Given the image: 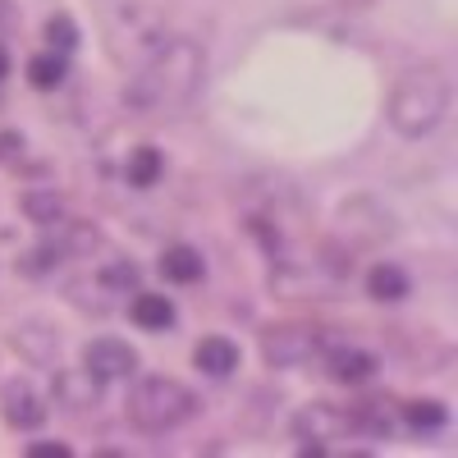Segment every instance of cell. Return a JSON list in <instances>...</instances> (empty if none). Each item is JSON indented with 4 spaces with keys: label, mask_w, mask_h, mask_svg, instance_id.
<instances>
[{
    "label": "cell",
    "mask_w": 458,
    "mask_h": 458,
    "mask_svg": "<svg viewBox=\"0 0 458 458\" xmlns=\"http://www.w3.org/2000/svg\"><path fill=\"white\" fill-rule=\"evenodd\" d=\"M344 427L367 440H386L394 431V412L386 408V399H362V403H353V412H344Z\"/></svg>",
    "instance_id": "cell-8"
},
{
    "label": "cell",
    "mask_w": 458,
    "mask_h": 458,
    "mask_svg": "<svg viewBox=\"0 0 458 458\" xmlns=\"http://www.w3.org/2000/svg\"><path fill=\"white\" fill-rule=\"evenodd\" d=\"M28 458H69V445H28Z\"/></svg>",
    "instance_id": "cell-22"
},
{
    "label": "cell",
    "mask_w": 458,
    "mask_h": 458,
    "mask_svg": "<svg viewBox=\"0 0 458 458\" xmlns=\"http://www.w3.org/2000/svg\"><path fill=\"white\" fill-rule=\"evenodd\" d=\"M161 170H165V161H161V151H157V147H133V151H129L124 174H129L133 188H151V183L161 179Z\"/></svg>",
    "instance_id": "cell-16"
},
{
    "label": "cell",
    "mask_w": 458,
    "mask_h": 458,
    "mask_svg": "<svg viewBox=\"0 0 458 458\" xmlns=\"http://www.w3.org/2000/svg\"><path fill=\"white\" fill-rule=\"evenodd\" d=\"M339 431H349V427H344V412L326 408V403H312V408H302L293 417V436L302 440V449H312V454H321L326 440H335Z\"/></svg>",
    "instance_id": "cell-6"
},
{
    "label": "cell",
    "mask_w": 458,
    "mask_h": 458,
    "mask_svg": "<svg viewBox=\"0 0 458 458\" xmlns=\"http://www.w3.org/2000/svg\"><path fill=\"white\" fill-rule=\"evenodd\" d=\"M5 422L19 427V431H32L47 422V403L37 399L32 386H23V380H10L5 386Z\"/></svg>",
    "instance_id": "cell-7"
},
{
    "label": "cell",
    "mask_w": 458,
    "mask_h": 458,
    "mask_svg": "<svg viewBox=\"0 0 458 458\" xmlns=\"http://www.w3.org/2000/svg\"><path fill=\"white\" fill-rule=\"evenodd\" d=\"M138 266L133 261H114V266H106V271H101V284L106 289H138Z\"/></svg>",
    "instance_id": "cell-20"
},
{
    "label": "cell",
    "mask_w": 458,
    "mask_h": 458,
    "mask_svg": "<svg viewBox=\"0 0 458 458\" xmlns=\"http://www.w3.org/2000/svg\"><path fill=\"white\" fill-rule=\"evenodd\" d=\"M161 276L174 280V284H198V280H202V252H198V248H188V243L165 248V257H161Z\"/></svg>",
    "instance_id": "cell-12"
},
{
    "label": "cell",
    "mask_w": 458,
    "mask_h": 458,
    "mask_svg": "<svg viewBox=\"0 0 458 458\" xmlns=\"http://www.w3.org/2000/svg\"><path fill=\"white\" fill-rule=\"evenodd\" d=\"M124 412H129V422L138 431L161 436V431H174L179 422H188V417L198 412V399L174 376H147V380H138V386H133Z\"/></svg>",
    "instance_id": "cell-3"
},
{
    "label": "cell",
    "mask_w": 458,
    "mask_h": 458,
    "mask_svg": "<svg viewBox=\"0 0 458 458\" xmlns=\"http://www.w3.org/2000/svg\"><path fill=\"white\" fill-rule=\"evenodd\" d=\"M55 394H60V403H69V408H97V399H101V390H97V376L83 367V371H64V376H55Z\"/></svg>",
    "instance_id": "cell-13"
},
{
    "label": "cell",
    "mask_w": 458,
    "mask_h": 458,
    "mask_svg": "<svg viewBox=\"0 0 458 458\" xmlns=\"http://www.w3.org/2000/svg\"><path fill=\"white\" fill-rule=\"evenodd\" d=\"M403 422L412 427V431H445V422H449V412H445V403H436V399H417V403H408L403 408Z\"/></svg>",
    "instance_id": "cell-17"
},
{
    "label": "cell",
    "mask_w": 458,
    "mask_h": 458,
    "mask_svg": "<svg viewBox=\"0 0 458 458\" xmlns=\"http://www.w3.org/2000/svg\"><path fill=\"white\" fill-rule=\"evenodd\" d=\"M23 216L32 225H60L64 220V198L55 193V188H32V193H23Z\"/></svg>",
    "instance_id": "cell-14"
},
{
    "label": "cell",
    "mask_w": 458,
    "mask_h": 458,
    "mask_svg": "<svg viewBox=\"0 0 458 458\" xmlns=\"http://www.w3.org/2000/svg\"><path fill=\"white\" fill-rule=\"evenodd\" d=\"M129 317L138 321V330L161 335V330L174 326V302H170L165 293H138V298H133V308H129Z\"/></svg>",
    "instance_id": "cell-10"
},
{
    "label": "cell",
    "mask_w": 458,
    "mask_h": 458,
    "mask_svg": "<svg viewBox=\"0 0 458 458\" xmlns=\"http://www.w3.org/2000/svg\"><path fill=\"white\" fill-rule=\"evenodd\" d=\"M10 19V5H5V0H0V23H5Z\"/></svg>",
    "instance_id": "cell-24"
},
{
    "label": "cell",
    "mask_w": 458,
    "mask_h": 458,
    "mask_svg": "<svg viewBox=\"0 0 458 458\" xmlns=\"http://www.w3.org/2000/svg\"><path fill=\"white\" fill-rule=\"evenodd\" d=\"M449 110V83L440 69H408L390 92V124L403 138H427Z\"/></svg>",
    "instance_id": "cell-2"
},
{
    "label": "cell",
    "mask_w": 458,
    "mask_h": 458,
    "mask_svg": "<svg viewBox=\"0 0 458 458\" xmlns=\"http://www.w3.org/2000/svg\"><path fill=\"white\" fill-rule=\"evenodd\" d=\"M47 37H51V47H60V51H73V47H79V28H73L69 14H55V19L47 23Z\"/></svg>",
    "instance_id": "cell-21"
},
{
    "label": "cell",
    "mask_w": 458,
    "mask_h": 458,
    "mask_svg": "<svg viewBox=\"0 0 458 458\" xmlns=\"http://www.w3.org/2000/svg\"><path fill=\"white\" fill-rule=\"evenodd\" d=\"M367 293L380 298V302H399L408 293V276L399 271V266L380 261V266H371V276H367Z\"/></svg>",
    "instance_id": "cell-15"
},
{
    "label": "cell",
    "mask_w": 458,
    "mask_h": 458,
    "mask_svg": "<svg viewBox=\"0 0 458 458\" xmlns=\"http://www.w3.org/2000/svg\"><path fill=\"white\" fill-rule=\"evenodd\" d=\"M60 257H64V248H60V243H42V248H32L19 266H23L28 276H42V271H51V266H55Z\"/></svg>",
    "instance_id": "cell-19"
},
{
    "label": "cell",
    "mask_w": 458,
    "mask_h": 458,
    "mask_svg": "<svg viewBox=\"0 0 458 458\" xmlns=\"http://www.w3.org/2000/svg\"><path fill=\"white\" fill-rule=\"evenodd\" d=\"M64 73H69V69H64V55H55V51L28 60V83H32V88H42V92L60 88V83H64Z\"/></svg>",
    "instance_id": "cell-18"
},
{
    "label": "cell",
    "mask_w": 458,
    "mask_h": 458,
    "mask_svg": "<svg viewBox=\"0 0 458 458\" xmlns=\"http://www.w3.org/2000/svg\"><path fill=\"white\" fill-rule=\"evenodd\" d=\"M198 83H202V51L179 37V42L161 47L133 73L124 101L133 110H142V114H157V110H174L183 101H193Z\"/></svg>",
    "instance_id": "cell-1"
},
{
    "label": "cell",
    "mask_w": 458,
    "mask_h": 458,
    "mask_svg": "<svg viewBox=\"0 0 458 458\" xmlns=\"http://www.w3.org/2000/svg\"><path fill=\"white\" fill-rule=\"evenodd\" d=\"M193 362L207 371V376H229L239 367V344L225 339V335H207L198 349H193Z\"/></svg>",
    "instance_id": "cell-9"
},
{
    "label": "cell",
    "mask_w": 458,
    "mask_h": 458,
    "mask_svg": "<svg viewBox=\"0 0 458 458\" xmlns=\"http://www.w3.org/2000/svg\"><path fill=\"white\" fill-rule=\"evenodd\" d=\"M330 376L339 386H362V380L376 376V358L362 353V349H335L330 353Z\"/></svg>",
    "instance_id": "cell-11"
},
{
    "label": "cell",
    "mask_w": 458,
    "mask_h": 458,
    "mask_svg": "<svg viewBox=\"0 0 458 458\" xmlns=\"http://www.w3.org/2000/svg\"><path fill=\"white\" fill-rule=\"evenodd\" d=\"M83 367H88L97 380H120V376H133L138 353L129 349L124 339H110V335H101V339H92L88 349H83Z\"/></svg>",
    "instance_id": "cell-5"
},
{
    "label": "cell",
    "mask_w": 458,
    "mask_h": 458,
    "mask_svg": "<svg viewBox=\"0 0 458 458\" xmlns=\"http://www.w3.org/2000/svg\"><path fill=\"white\" fill-rule=\"evenodd\" d=\"M10 73V55H5V47H0V79Z\"/></svg>",
    "instance_id": "cell-23"
},
{
    "label": "cell",
    "mask_w": 458,
    "mask_h": 458,
    "mask_svg": "<svg viewBox=\"0 0 458 458\" xmlns=\"http://www.w3.org/2000/svg\"><path fill=\"white\" fill-rule=\"evenodd\" d=\"M261 353L271 367H302L312 353H321L317 326H271L261 335Z\"/></svg>",
    "instance_id": "cell-4"
}]
</instances>
